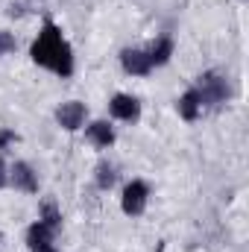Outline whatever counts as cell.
<instances>
[{
  "mask_svg": "<svg viewBox=\"0 0 249 252\" xmlns=\"http://www.w3.org/2000/svg\"><path fill=\"white\" fill-rule=\"evenodd\" d=\"M147 56H150V64H153V67L164 64L170 56H173V41H170V38H158V41L147 50Z\"/></svg>",
  "mask_w": 249,
  "mask_h": 252,
  "instance_id": "8fae6325",
  "label": "cell"
},
{
  "mask_svg": "<svg viewBox=\"0 0 249 252\" xmlns=\"http://www.w3.org/2000/svg\"><path fill=\"white\" fill-rule=\"evenodd\" d=\"M9 182L18 190H24V193H35V190H38V176H35V170H32L27 161H15V164H12Z\"/></svg>",
  "mask_w": 249,
  "mask_h": 252,
  "instance_id": "52a82bcc",
  "label": "cell"
},
{
  "mask_svg": "<svg viewBox=\"0 0 249 252\" xmlns=\"http://www.w3.org/2000/svg\"><path fill=\"white\" fill-rule=\"evenodd\" d=\"M193 88H196L202 106H217V103H223V100L229 97V79H226L223 73H217V70L202 73Z\"/></svg>",
  "mask_w": 249,
  "mask_h": 252,
  "instance_id": "7a4b0ae2",
  "label": "cell"
},
{
  "mask_svg": "<svg viewBox=\"0 0 249 252\" xmlns=\"http://www.w3.org/2000/svg\"><path fill=\"white\" fill-rule=\"evenodd\" d=\"M9 182V173H6V167H3V158H0V188Z\"/></svg>",
  "mask_w": 249,
  "mask_h": 252,
  "instance_id": "2e32d148",
  "label": "cell"
},
{
  "mask_svg": "<svg viewBox=\"0 0 249 252\" xmlns=\"http://www.w3.org/2000/svg\"><path fill=\"white\" fill-rule=\"evenodd\" d=\"M88 141L94 144V147H112L115 144V129L106 124V121H94V124L88 126Z\"/></svg>",
  "mask_w": 249,
  "mask_h": 252,
  "instance_id": "30bf717a",
  "label": "cell"
},
{
  "mask_svg": "<svg viewBox=\"0 0 249 252\" xmlns=\"http://www.w3.org/2000/svg\"><path fill=\"white\" fill-rule=\"evenodd\" d=\"M12 50H15V35H9V32L0 30V56H6V53H12Z\"/></svg>",
  "mask_w": 249,
  "mask_h": 252,
  "instance_id": "5bb4252c",
  "label": "cell"
},
{
  "mask_svg": "<svg viewBox=\"0 0 249 252\" xmlns=\"http://www.w3.org/2000/svg\"><path fill=\"white\" fill-rule=\"evenodd\" d=\"M85 115H88V109H85V103H79V100H70V103H62L59 106V112H56V121L62 129H79V126L85 124Z\"/></svg>",
  "mask_w": 249,
  "mask_h": 252,
  "instance_id": "8992f818",
  "label": "cell"
},
{
  "mask_svg": "<svg viewBox=\"0 0 249 252\" xmlns=\"http://www.w3.org/2000/svg\"><path fill=\"white\" fill-rule=\"evenodd\" d=\"M109 112L118 118V121H138L141 118V103L132 97V94H115L112 100H109Z\"/></svg>",
  "mask_w": 249,
  "mask_h": 252,
  "instance_id": "5b68a950",
  "label": "cell"
},
{
  "mask_svg": "<svg viewBox=\"0 0 249 252\" xmlns=\"http://www.w3.org/2000/svg\"><path fill=\"white\" fill-rule=\"evenodd\" d=\"M53 238H56V229L47 226L44 220H35L27 229V247H30V252H59Z\"/></svg>",
  "mask_w": 249,
  "mask_h": 252,
  "instance_id": "3957f363",
  "label": "cell"
},
{
  "mask_svg": "<svg viewBox=\"0 0 249 252\" xmlns=\"http://www.w3.org/2000/svg\"><path fill=\"white\" fill-rule=\"evenodd\" d=\"M15 141H18V135H15L12 129H0V150L9 147V144H15Z\"/></svg>",
  "mask_w": 249,
  "mask_h": 252,
  "instance_id": "9a60e30c",
  "label": "cell"
},
{
  "mask_svg": "<svg viewBox=\"0 0 249 252\" xmlns=\"http://www.w3.org/2000/svg\"><path fill=\"white\" fill-rule=\"evenodd\" d=\"M121 64H124L126 73H132V76H147V73L153 70L147 50H132V47L121 53Z\"/></svg>",
  "mask_w": 249,
  "mask_h": 252,
  "instance_id": "ba28073f",
  "label": "cell"
},
{
  "mask_svg": "<svg viewBox=\"0 0 249 252\" xmlns=\"http://www.w3.org/2000/svg\"><path fill=\"white\" fill-rule=\"evenodd\" d=\"M115 179H118V173H115V164H109V161H100L97 164V188L109 190L115 185Z\"/></svg>",
  "mask_w": 249,
  "mask_h": 252,
  "instance_id": "7c38bea8",
  "label": "cell"
},
{
  "mask_svg": "<svg viewBox=\"0 0 249 252\" xmlns=\"http://www.w3.org/2000/svg\"><path fill=\"white\" fill-rule=\"evenodd\" d=\"M147 196H150V188H147L141 179H135V182H129L124 188L121 205H124V211L129 217H138V214H144V208H147Z\"/></svg>",
  "mask_w": 249,
  "mask_h": 252,
  "instance_id": "277c9868",
  "label": "cell"
},
{
  "mask_svg": "<svg viewBox=\"0 0 249 252\" xmlns=\"http://www.w3.org/2000/svg\"><path fill=\"white\" fill-rule=\"evenodd\" d=\"M176 109H179V115L185 118V121H196L199 115H202V100H199V94H196V88H187L185 94L179 97V103H176Z\"/></svg>",
  "mask_w": 249,
  "mask_h": 252,
  "instance_id": "9c48e42d",
  "label": "cell"
},
{
  "mask_svg": "<svg viewBox=\"0 0 249 252\" xmlns=\"http://www.w3.org/2000/svg\"><path fill=\"white\" fill-rule=\"evenodd\" d=\"M41 220H44L47 226H53V229H59V223H62V214L56 211V205H50V202H47V205L41 208Z\"/></svg>",
  "mask_w": 249,
  "mask_h": 252,
  "instance_id": "4fadbf2b",
  "label": "cell"
},
{
  "mask_svg": "<svg viewBox=\"0 0 249 252\" xmlns=\"http://www.w3.org/2000/svg\"><path fill=\"white\" fill-rule=\"evenodd\" d=\"M32 62L53 70L56 76H70L73 73V50L67 44V38L62 35V30L53 24V21H44L38 38L32 41V50H30Z\"/></svg>",
  "mask_w": 249,
  "mask_h": 252,
  "instance_id": "6da1fadb",
  "label": "cell"
}]
</instances>
